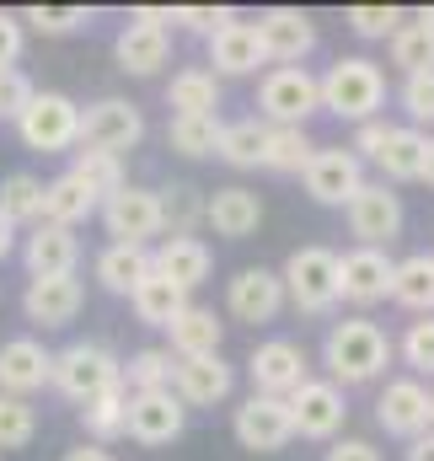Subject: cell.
<instances>
[{
	"label": "cell",
	"instance_id": "cell-33",
	"mask_svg": "<svg viewBox=\"0 0 434 461\" xmlns=\"http://www.w3.org/2000/svg\"><path fill=\"white\" fill-rule=\"evenodd\" d=\"M392 301L419 317H434V252H413L392 268Z\"/></svg>",
	"mask_w": 434,
	"mask_h": 461
},
{
	"label": "cell",
	"instance_id": "cell-56",
	"mask_svg": "<svg viewBox=\"0 0 434 461\" xmlns=\"http://www.w3.org/2000/svg\"><path fill=\"white\" fill-rule=\"evenodd\" d=\"M419 183H429L434 188V140H429V150H424V172H419Z\"/></svg>",
	"mask_w": 434,
	"mask_h": 461
},
{
	"label": "cell",
	"instance_id": "cell-3",
	"mask_svg": "<svg viewBox=\"0 0 434 461\" xmlns=\"http://www.w3.org/2000/svg\"><path fill=\"white\" fill-rule=\"evenodd\" d=\"M424 150H429V134L413 129V123L370 118V123H359V134H354V156H370L392 183H419V172H424Z\"/></svg>",
	"mask_w": 434,
	"mask_h": 461
},
{
	"label": "cell",
	"instance_id": "cell-32",
	"mask_svg": "<svg viewBox=\"0 0 434 461\" xmlns=\"http://www.w3.org/2000/svg\"><path fill=\"white\" fill-rule=\"evenodd\" d=\"M167 339H172V354L177 359H199V354H220V339H225V322H220L210 306H188L172 328H167Z\"/></svg>",
	"mask_w": 434,
	"mask_h": 461
},
{
	"label": "cell",
	"instance_id": "cell-49",
	"mask_svg": "<svg viewBox=\"0 0 434 461\" xmlns=\"http://www.w3.org/2000/svg\"><path fill=\"white\" fill-rule=\"evenodd\" d=\"M231 22H236V11H231V5H177V27L204 32V38H215L220 27H231Z\"/></svg>",
	"mask_w": 434,
	"mask_h": 461
},
{
	"label": "cell",
	"instance_id": "cell-53",
	"mask_svg": "<svg viewBox=\"0 0 434 461\" xmlns=\"http://www.w3.org/2000/svg\"><path fill=\"white\" fill-rule=\"evenodd\" d=\"M408 461H434V429H424L419 440H408Z\"/></svg>",
	"mask_w": 434,
	"mask_h": 461
},
{
	"label": "cell",
	"instance_id": "cell-44",
	"mask_svg": "<svg viewBox=\"0 0 434 461\" xmlns=\"http://www.w3.org/2000/svg\"><path fill=\"white\" fill-rule=\"evenodd\" d=\"M397 354H402V365L413 370V381H419V375H434V317L408 322V333H402Z\"/></svg>",
	"mask_w": 434,
	"mask_h": 461
},
{
	"label": "cell",
	"instance_id": "cell-58",
	"mask_svg": "<svg viewBox=\"0 0 434 461\" xmlns=\"http://www.w3.org/2000/svg\"><path fill=\"white\" fill-rule=\"evenodd\" d=\"M429 429H434V392H429Z\"/></svg>",
	"mask_w": 434,
	"mask_h": 461
},
{
	"label": "cell",
	"instance_id": "cell-46",
	"mask_svg": "<svg viewBox=\"0 0 434 461\" xmlns=\"http://www.w3.org/2000/svg\"><path fill=\"white\" fill-rule=\"evenodd\" d=\"M359 38H386L392 43V32L402 27V11L397 5H348V16H343Z\"/></svg>",
	"mask_w": 434,
	"mask_h": 461
},
{
	"label": "cell",
	"instance_id": "cell-31",
	"mask_svg": "<svg viewBox=\"0 0 434 461\" xmlns=\"http://www.w3.org/2000/svg\"><path fill=\"white\" fill-rule=\"evenodd\" d=\"M129 306H134V317H140L145 328H172L194 301H188V290H177L172 279H161V274L150 268V279H140V290L129 295Z\"/></svg>",
	"mask_w": 434,
	"mask_h": 461
},
{
	"label": "cell",
	"instance_id": "cell-12",
	"mask_svg": "<svg viewBox=\"0 0 434 461\" xmlns=\"http://www.w3.org/2000/svg\"><path fill=\"white\" fill-rule=\"evenodd\" d=\"M306 194L327 204V210H343L359 188H365V161L354 156V150H343V145H317V156L306 161Z\"/></svg>",
	"mask_w": 434,
	"mask_h": 461
},
{
	"label": "cell",
	"instance_id": "cell-2",
	"mask_svg": "<svg viewBox=\"0 0 434 461\" xmlns=\"http://www.w3.org/2000/svg\"><path fill=\"white\" fill-rule=\"evenodd\" d=\"M317 86H322V113L348 118V123H370V118L381 113V103H386V76L365 54L338 59Z\"/></svg>",
	"mask_w": 434,
	"mask_h": 461
},
{
	"label": "cell",
	"instance_id": "cell-55",
	"mask_svg": "<svg viewBox=\"0 0 434 461\" xmlns=\"http://www.w3.org/2000/svg\"><path fill=\"white\" fill-rule=\"evenodd\" d=\"M11 252H16V226H11V221L0 215V263H5Z\"/></svg>",
	"mask_w": 434,
	"mask_h": 461
},
{
	"label": "cell",
	"instance_id": "cell-34",
	"mask_svg": "<svg viewBox=\"0 0 434 461\" xmlns=\"http://www.w3.org/2000/svg\"><path fill=\"white\" fill-rule=\"evenodd\" d=\"M172 370H177L172 348H134L123 359V392L129 397H140V392H172Z\"/></svg>",
	"mask_w": 434,
	"mask_h": 461
},
{
	"label": "cell",
	"instance_id": "cell-24",
	"mask_svg": "<svg viewBox=\"0 0 434 461\" xmlns=\"http://www.w3.org/2000/svg\"><path fill=\"white\" fill-rule=\"evenodd\" d=\"M150 268H156L161 279H172L177 290H199V285L210 279L215 258H210V247H204L199 236H161V247L150 252Z\"/></svg>",
	"mask_w": 434,
	"mask_h": 461
},
{
	"label": "cell",
	"instance_id": "cell-30",
	"mask_svg": "<svg viewBox=\"0 0 434 461\" xmlns=\"http://www.w3.org/2000/svg\"><path fill=\"white\" fill-rule=\"evenodd\" d=\"M92 274H97V285H103L108 295H134L140 279H150V252H145V247H118V241H108V247L97 252Z\"/></svg>",
	"mask_w": 434,
	"mask_h": 461
},
{
	"label": "cell",
	"instance_id": "cell-48",
	"mask_svg": "<svg viewBox=\"0 0 434 461\" xmlns=\"http://www.w3.org/2000/svg\"><path fill=\"white\" fill-rule=\"evenodd\" d=\"M32 97H38V86H32L22 70H0V118H11V123H16V118L27 113V103H32Z\"/></svg>",
	"mask_w": 434,
	"mask_h": 461
},
{
	"label": "cell",
	"instance_id": "cell-20",
	"mask_svg": "<svg viewBox=\"0 0 434 461\" xmlns=\"http://www.w3.org/2000/svg\"><path fill=\"white\" fill-rule=\"evenodd\" d=\"M54 381V354L38 339H11L0 344V397H32Z\"/></svg>",
	"mask_w": 434,
	"mask_h": 461
},
{
	"label": "cell",
	"instance_id": "cell-36",
	"mask_svg": "<svg viewBox=\"0 0 434 461\" xmlns=\"http://www.w3.org/2000/svg\"><path fill=\"white\" fill-rule=\"evenodd\" d=\"M81 424H86L92 446H108V440H118V435H129V392L113 386V392H103L97 402H86V408H81Z\"/></svg>",
	"mask_w": 434,
	"mask_h": 461
},
{
	"label": "cell",
	"instance_id": "cell-15",
	"mask_svg": "<svg viewBox=\"0 0 434 461\" xmlns=\"http://www.w3.org/2000/svg\"><path fill=\"white\" fill-rule=\"evenodd\" d=\"M252 27H258L263 54L279 59V65H301V59L317 49V22H312L306 11H295V5H274V11H263Z\"/></svg>",
	"mask_w": 434,
	"mask_h": 461
},
{
	"label": "cell",
	"instance_id": "cell-11",
	"mask_svg": "<svg viewBox=\"0 0 434 461\" xmlns=\"http://www.w3.org/2000/svg\"><path fill=\"white\" fill-rule=\"evenodd\" d=\"M103 226L118 247H145L150 236H161V194L123 183L113 199H103Z\"/></svg>",
	"mask_w": 434,
	"mask_h": 461
},
{
	"label": "cell",
	"instance_id": "cell-29",
	"mask_svg": "<svg viewBox=\"0 0 434 461\" xmlns=\"http://www.w3.org/2000/svg\"><path fill=\"white\" fill-rule=\"evenodd\" d=\"M167 108L172 118H220V81L215 70H177L167 86Z\"/></svg>",
	"mask_w": 434,
	"mask_h": 461
},
{
	"label": "cell",
	"instance_id": "cell-40",
	"mask_svg": "<svg viewBox=\"0 0 434 461\" xmlns=\"http://www.w3.org/2000/svg\"><path fill=\"white\" fill-rule=\"evenodd\" d=\"M220 118H172L167 123V145L188 161H204V156H220Z\"/></svg>",
	"mask_w": 434,
	"mask_h": 461
},
{
	"label": "cell",
	"instance_id": "cell-14",
	"mask_svg": "<svg viewBox=\"0 0 434 461\" xmlns=\"http://www.w3.org/2000/svg\"><path fill=\"white\" fill-rule=\"evenodd\" d=\"M290 301H285V279L274 274V268H241L236 279H231V290H225V312L236 317V322H252V328H263V322H274L279 312H285Z\"/></svg>",
	"mask_w": 434,
	"mask_h": 461
},
{
	"label": "cell",
	"instance_id": "cell-28",
	"mask_svg": "<svg viewBox=\"0 0 434 461\" xmlns=\"http://www.w3.org/2000/svg\"><path fill=\"white\" fill-rule=\"evenodd\" d=\"M103 210V199L81 183V177H54V183H43V221L49 226H65V230H76L81 221H92Z\"/></svg>",
	"mask_w": 434,
	"mask_h": 461
},
{
	"label": "cell",
	"instance_id": "cell-27",
	"mask_svg": "<svg viewBox=\"0 0 434 461\" xmlns=\"http://www.w3.org/2000/svg\"><path fill=\"white\" fill-rule=\"evenodd\" d=\"M167 54H172V38L156 32V27H140V22H129V27L113 38V59H118V70H129V76H156V70L167 65Z\"/></svg>",
	"mask_w": 434,
	"mask_h": 461
},
{
	"label": "cell",
	"instance_id": "cell-4",
	"mask_svg": "<svg viewBox=\"0 0 434 461\" xmlns=\"http://www.w3.org/2000/svg\"><path fill=\"white\" fill-rule=\"evenodd\" d=\"M279 279H285V301L306 317H327L338 306V252L332 247H295Z\"/></svg>",
	"mask_w": 434,
	"mask_h": 461
},
{
	"label": "cell",
	"instance_id": "cell-6",
	"mask_svg": "<svg viewBox=\"0 0 434 461\" xmlns=\"http://www.w3.org/2000/svg\"><path fill=\"white\" fill-rule=\"evenodd\" d=\"M258 108L274 129H306V118L322 113V86L306 65H274L258 86Z\"/></svg>",
	"mask_w": 434,
	"mask_h": 461
},
{
	"label": "cell",
	"instance_id": "cell-16",
	"mask_svg": "<svg viewBox=\"0 0 434 461\" xmlns=\"http://www.w3.org/2000/svg\"><path fill=\"white\" fill-rule=\"evenodd\" d=\"M392 258L375 252V247H354L338 258V301H354V306H375L392 295Z\"/></svg>",
	"mask_w": 434,
	"mask_h": 461
},
{
	"label": "cell",
	"instance_id": "cell-50",
	"mask_svg": "<svg viewBox=\"0 0 434 461\" xmlns=\"http://www.w3.org/2000/svg\"><path fill=\"white\" fill-rule=\"evenodd\" d=\"M22 59V16L0 11V70H16Z\"/></svg>",
	"mask_w": 434,
	"mask_h": 461
},
{
	"label": "cell",
	"instance_id": "cell-18",
	"mask_svg": "<svg viewBox=\"0 0 434 461\" xmlns=\"http://www.w3.org/2000/svg\"><path fill=\"white\" fill-rule=\"evenodd\" d=\"M375 424L397 440H419L429 429V386L402 375V381H386L381 402H375Z\"/></svg>",
	"mask_w": 434,
	"mask_h": 461
},
{
	"label": "cell",
	"instance_id": "cell-5",
	"mask_svg": "<svg viewBox=\"0 0 434 461\" xmlns=\"http://www.w3.org/2000/svg\"><path fill=\"white\" fill-rule=\"evenodd\" d=\"M49 386H59L70 402H97L103 392L113 386H123V359L103 344H65L54 354V381Z\"/></svg>",
	"mask_w": 434,
	"mask_h": 461
},
{
	"label": "cell",
	"instance_id": "cell-22",
	"mask_svg": "<svg viewBox=\"0 0 434 461\" xmlns=\"http://www.w3.org/2000/svg\"><path fill=\"white\" fill-rule=\"evenodd\" d=\"M231 381H236V370L220 354L177 359V370H172V392L183 397V408H215V402H225L231 397Z\"/></svg>",
	"mask_w": 434,
	"mask_h": 461
},
{
	"label": "cell",
	"instance_id": "cell-43",
	"mask_svg": "<svg viewBox=\"0 0 434 461\" xmlns=\"http://www.w3.org/2000/svg\"><path fill=\"white\" fill-rule=\"evenodd\" d=\"M38 435V408L27 397H0V451H22Z\"/></svg>",
	"mask_w": 434,
	"mask_h": 461
},
{
	"label": "cell",
	"instance_id": "cell-8",
	"mask_svg": "<svg viewBox=\"0 0 434 461\" xmlns=\"http://www.w3.org/2000/svg\"><path fill=\"white\" fill-rule=\"evenodd\" d=\"M247 375H252L258 397H295L312 381V365H306V348L295 344V339H268V344L252 348Z\"/></svg>",
	"mask_w": 434,
	"mask_h": 461
},
{
	"label": "cell",
	"instance_id": "cell-51",
	"mask_svg": "<svg viewBox=\"0 0 434 461\" xmlns=\"http://www.w3.org/2000/svg\"><path fill=\"white\" fill-rule=\"evenodd\" d=\"M322 461H381V451L370 440H332Z\"/></svg>",
	"mask_w": 434,
	"mask_h": 461
},
{
	"label": "cell",
	"instance_id": "cell-17",
	"mask_svg": "<svg viewBox=\"0 0 434 461\" xmlns=\"http://www.w3.org/2000/svg\"><path fill=\"white\" fill-rule=\"evenodd\" d=\"M290 402V419H295V435H306V440H332L338 429H343V419H348V408H343V386H332V381H306L295 397H285Z\"/></svg>",
	"mask_w": 434,
	"mask_h": 461
},
{
	"label": "cell",
	"instance_id": "cell-35",
	"mask_svg": "<svg viewBox=\"0 0 434 461\" xmlns=\"http://www.w3.org/2000/svg\"><path fill=\"white\" fill-rule=\"evenodd\" d=\"M0 215L11 226H43V177L32 172H11L0 183Z\"/></svg>",
	"mask_w": 434,
	"mask_h": 461
},
{
	"label": "cell",
	"instance_id": "cell-45",
	"mask_svg": "<svg viewBox=\"0 0 434 461\" xmlns=\"http://www.w3.org/2000/svg\"><path fill=\"white\" fill-rule=\"evenodd\" d=\"M22 22H32L38 32L59 38V32L86 27V22H92V11H86V5H27V11H22Z\"/></svg>",
	"mask_w": 434,
	"mask_h": 461
},
{
	"label": "cell",
	"instance_id": "cell-7",
	"mask_svg": "<svg viewBox=\"0 0 434 461\" xmlns=\"http://www.w3.org/2000/svg\"><path fill=\"white\" fill-rule=\"evenodd\" d=\"M16 134H22L27 150H43V156L76 150L81 145V108L65 92H38L27 103V113L16 118Z\"/></svg>",
	"mask_w": 434,
	"mask_h": 461
},
{
	"label": "cell",
	"instance_id": "cell-38",
	"mask_svg": "<svg viewBox=\"0 0 434 461\" xmlns=\"http://www.w3.org/2000/svg\"><path fill=\"white\" fill-rule=\"evenodd\" d=\"M199 226H204V194L194 183L161 188V230L167 236H194Z\"/></svg>",
	"mask_w": 434,
	"mask_h": 461
},
{
	"label": "cell",
	"instance_id": "cell-13",
	"mask_svg": "<svg viewBox=\"0 0 434 461\" xmlns=\"http://www.w3.org/2000/svg\"><path fill=\"white\" fill-rule=\"evenodd\" d=\"M231 429H236L241 451H258V456H268V451H285V446L295 440L290 402H285V397H258V392H252V397L236 408Z\"/></svg>",
	"mask_w": 434,
	"mask_h": 461
},
{
	"label": "cell",
	"instance_id": "cell-9",
	"mask_svg": "<svg viewBox=\"0 0 434 461\" xmlns=\"http://www.w3.org/2000/svg\"><path fill=\"white\" fill-rule=\"evenodd\" d=\"M145 140V113L123 97H103L92 108H81V150H108L123 156Z\"/></svg>",
	"mask_w": 434,
	"mask_h": 461
},
{
	"label": "cell",
	"instance_id": "cell-54",
	"mask_svg": "<svg viewBox=\"0 0 434 461\" xmlns=\"http://www.w3.org/2000/svg\"><path fill=\"white\" fill-rule=\"evenodd\" d=\"M65 461H113L108 446H76V451H65Z\"/></svg>",
	"mask_w": 434,
	"mask_h": 461
},
{
	"label": "cell",
	"instance_id": "cell-23",
	"mask_svg": "<svg viewBox=\"0 0 434 461\" xmlns=\"http://www.w3.org/2000/svg\"><path fill=\"white\" fill-rule=\"evenodd\" d=\"M22 263H27L32 279L76 274V263H81V241H76V230L49 226V221H43V226L27 230V241H22Z\"/></svg>",
	"mask_w": 434,
	"mask_h": 461
},
{
	"label": "cell",
	"instance_id": "cell-26",
	"mask_svg": "<svg viewBox=\"0 0 434 461\" xmlns=\"http://www.w3.org/2000/svg\"><path fill=\"white\" fill-rule=\"evenodd\" d=\"M210 65H215L220 76H252L258 65H268V54L258 43V27L241 22V16L231 27H220L215 38H210Z\"/></svg>",
	"mask_w": 434,
	"mask_h": 461
},
{
	"label": "cell",
	"instance_id": "cell-57",
	"mask_svg": "<svg viewBox=\"0 0 434 461\" xmlns=\"http://www.w3.org/2000/svg\"><path fill=\"white\" fill-rule=\"evenodd\" d=\"M413 22H424V27H434V5H424V11H419Z\"/></svg>",
	"mask_w": 434,
	"mask_h": 461
},
{
	"label": "cell",
	"instance_id": "cell-39",
	"mask_svg": "<svg viewBox=\"0 0 434 461\" xmlns=\"http://www.w3.org/2000/svg\"><path fill=\"white\" fill-rule=\"evenodd\" d=\"M392 65L402 76H429L434 70V27L424 22H402L392 32Z\"/></svg>",
	"mask_w": 434,
	"mask_h": 461
},
{
	"label": "cell",
	"instance_id": "cell-21",
	"mask_svg": "<svg viewBox=\"0 0 434 461\" xmlns=\"http://www.w3.org/2000/svg\"><path fill=\"white\" fill-rule=\"evenodd\" d=\"M81 301H86L81 279H76V274H54V279H27L22 312H27V322H38V328H65V322H76Z\"/></svg>",
	"mask_w": 434,
	"mask_h": 461
},
{
	"label": "cell",
	"instance_id": "cell-1",
	"mask_svg": "<svg viewBox=\"0 0 434 461\" xmlns=\"http://www.w3.org/2000/svg\"><path fill=\"white\" fill-rule=\"evenodd\" d=\"M397 344L370 322V317H348V322H332L322 344V365L332 386H365L375 375H386Z\"/></svg>",
	"mask_w": 434,
	"mask_h": 461
},
{
	"label": "cell",
	"instance_id": "cell-47",
	"mask_svg": "<svg viewBox=\"0 0 434 461\" xmlns=\"http://www.w3.org/2000/svg\"><path fill=\"white\" fill-rule=\"evenodd\" d=\"M402 113L408 123H434V70L429 76H402Z\"/></svg>",
	"mask_w": 434,
	"mask_h": 461
},
{
	"label": "cell",
	"instance_id": "cell-52",
	"mask_svg": "<svg viewBox=\"0 0 434 461\" xmlns=\"http://www.w3.org/2000/svg\"><path fill=\"white\" fill-rule=\"evenodd\" d=\"M129 22H140V27H156V32H167V22H177V5H134V16Z\"/></svg>",
	"mask_w": 434,
	"mask_h": 461
},
{
	"label": "cell",
	"instance_id": "cell-19",
	"mask_svg": "<svg viewBox=\"0 0 434 461\" xmlns=\"http://www.w3.org/2000/svg\"><path fill=\"white\" fill-rule=\"evenodd\" d=\"M188 424V408L177 392H140L129 397V435L140 446H172Z\"/></svg>",
	"mask_w": 434,
	"mask_h": 461
},
{
	"label": "cell",
	"instance_id": "cell-41",
	"mask_svg": "<svg viewBox=\"0 0 434 461\" xmlns=\"http://www.w3.org/2000/svg\"><path fill=\"white\" fill-rule=\"evenodd\" d=\"M312 156H317V145H312L306 129H274L268 123V150H263V167L268 172H306Z\"/></svg>",
	"mask_w": 434,
	"mask_h": 461
},
{
	"label": "cell",
	"instance_id": "cell-42",
	"mask_svg": "<svg viewBox=\"0 0 434 461\" xmlns=\"http://www.w3.org/2000/svg\"><path fill=\"white\" fill-rule=\"evenodd\" d=\"M70 177H81L97 199H113V194L123 188V156H108V150H76Z\"/></svg>",
	"mask_w": 434,
	"mask_h": 461
},
{
	"label": "cell",
	"instance_id": "cell-10",
	"mask_svg": "<svg viewBox=\"0 0 434 461\" xmlns=\"http://www.w3.org/2000/svg\"><path fill=\"white\" fill-rule=\"evenodd\" d=\"M343 215H348V230L359 236V247L386 252V247L402 236V199H397L386 183H365V188L343 204Z\"/></svg>",
	"mask_w": 434,
	"mask_h": 461
},
{
	"label": "cell",
	"instance_id": "cell-25",
	"mask_svg": "<svg viewBox=\"0 0 434 461\" xmlns=\"http://www.w3.org/2000/svg\"><path fill=\"white\" fill-rule=\"evenodd\" d=\"M204 226H215V236L241 241V236H252V230L263 226V199H258L252 188H241V183L215 188V194L204 199Z\"/></svg>",
	"mask_w": 434,
	"mask_h": 461
},
{
	"label": "cell",
	"instance_id": "cell-37",
	"mask_svg": "<svg viewBox=\"0 0 434 461\" xmlns=\"http://www.w3.org/2000/svg\"><path fill=\"white\" fill-rule=\"evenodd\" d=\"M263 150H268V123L236 118V123L220 129V161H231V167H263Z\"/></svg>",
	"mask_w": 434,
	"mask_h": 461
}]
</instances>
